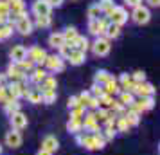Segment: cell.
<instances>
[{
  "instance_id": "obj_1",
  "label": "cell",
  "mask_w": 160,
  "mask_h": 155,
  "mask_svg": "<svg viewBox=\"0 0 160 155\" xmlns=\"http://www.w3.org/2000/svg\"><path fill=\"white\" fill-rule=\"evenodd\" d=\"M153 106H155V99H153V97H138V99H135V101L128 106V110L135 112L138 116H142V112L151 110Z\"/></svg>"
},
{
  "instance_id": "obj_2",
  "label": "cell",
  "mask_w": 160,
  "mask_h": 155,
  "mask_svg": "<svg viewBox=\"0 0 160 155\" xmlns=\"http://www.w3.org/2000/svg\"><path fill=\"white\" fill-rule=\"evenodd\" d=\"M128 11H126V8H122V6H115V8L110 11L108 15V22L110 23H115V25H124V23L128 22Z\"/></svg>"
},
{
  "instance_id": "obj_3",
  "label": "cell",
  "mask_w": 160,
  "mask_h": 155,
  "mask_svg": "<svg viewBox=\"0 0 160 155\" xmlns=\"http://www.w3.org/2000/svg\"><path fill=\"white\" fill-rule=\"evenodd\" d=\"M131 20L137 23V25H144V23H148L149 20H151V13H149V9L146 8V6H137V8H133V11H131Z\"/></svg>"
},
{
  "instance_id": "obj_4",
  "label": "cell",
  "mask_w": 160,
  "mask_h": 155,
  "mask_svg": "<svg viewBox=\"0 0 160 155\" xmlns=\"http://www.w3.org/2000/svg\"><path fill=\"white\" fill-rule=\"evenodd\" d=\"M90 49L95 56H106L112 49V45H110V40H106L104 36H97L94 44H90Z\"/></svg>"
},
{
  "instance_id": "obj_5",
  "label": "cell",
  "mask_w": 160,
  "mask_h": 155,
  "mask_svg": "<svg viewBox=\"0 0 160 155\" xmlns=\"http://www.w3.org/2000/svg\"><path fill=\"white\" fill-rule=\"evenodd\" d=\"M45 58H47V52L42 49V47H31L27 49V59H31L34 65H43L45 63Z\"/></svg>"
},
{
  "instance_id": "obj_6",
  "label": "cell",
  "mask_w": 160,
  "mask_h": 155,
  "mask_svg": "<svg viewBox=\"0 0 160 155\" xmlns=\"http://www.w3.org/2000/svg\"><path fill=\"white\" fill-rule=\"evenodd\" d=\"M108 25V18H99V20H88V31L94 36H102L104 29Z\"/></svg>"
},
{
  "instance_id": "obj_7",
  "label": "cell",
  "mask_w": 160,
  "mask_h": 155,
  "mask_svg": "<svg viewBox=\"0 0 160 155\" xmlns=\"http://www.w3.org/2000/svg\"><path fill=\"white\" fill-rule=\"evenodd\" d=\"M43 65L47 67V70H51V72H61V70L65 69V61L59 58V56H56V54H52V56L47 54Z\"/></svg>"
},
{
  "instance_id": "obj_8",
  "label": "cell",
  "mask_w": 160,
  "mask_h": 155,
  "mask_svg": "<svg viewBox=\"0 0 160 155\" xmlns=\"http://www.w3.org/2000/svg\"><path fill=\"white\" fill-rule=\"evenodd\" d=\"M6 76H8V80L11 83H15V81H25V78H27V74L23 72L20 67H18V63H13V61H11V65H9Z\"/></svg>"
},
{
  "instance_id": "obj_9",
  "label": "cell",
  "mask_w": 160,
  "mask_h": 155,
  "mask_svg": "<svg viewBox=\"0 0 160 155\" xmlns=\"http://www.w3.org/2000/svg\"><path fill=\"white\" fill-rule=\"evenodd\" d=\"M32 15L34 16H51V4L47 2V0H34L32 2Z\"/></svg>"
},
{
  "instance_id": "obj_10",
  "label": "cell",
  "mask_w": 160,
  "mask_h": 155,
  "mask_svg": "<svg viewBox=\"0 0 160 155\" xmlns=\"http://www.w3.org/2000/svg\"><path fill=\"white\" fill-rule=\"evenodd\" d=\"M8 90L9 94L13 96V99H20V97H25V94H27V85H25V81H15V83H9L8 85Z\"/></svg>"
},
{
  "instance_id": "obj_11",
  "label": "cell",
  "mask_w": 160,
  "mask_h": 155,
  "mask_svg": "<svg viewBox=\"0 0 160 155\" xmlns=\"http://www.w3.org/2000/svg\"><path fill=\"white\" fill-rule=\"evenodd\" d=\"M81 125H83V128L85 130H88V132H99V121H97V117H95L94 112H88V114H85L83 116V121H81Z\"/></svg>"
},
{
  "instance_id": "obj_12",
  "label": "cell",
  "mask_w": 160,
  "mask_h": 155,
  "mask_svg": "<svg viewBox=\"0 0 160 155\" xmlns=\"http://www.w3.org/2000/svg\"><path fill=\"white\" fill-rule=\"evenodd\" d=\"M153 94H155V87L148 81L137 83L135 90H133V96H138V97H153Z\"/></svg>"
},
{
  "instance_id": "obj_13",
  "label": "cell",
  "mask_w": 160,
  "mask_h": 155,
  "mask_svg": "<svg viewBox=\"0 0 160 155\" xmlns=\"http://www.w3.org/2000/svg\"><path fill=\"white\" fill-rule=\"evenodd\" d=\"M32 20H31L29 16H22L18 22L15 23V29L20 33V34H23V36H27V34H31L32 33Z\"/></svg>"
},
{
  "instance_id": "obj_14",
  "label": "cell",
  "mask_w": 160,
  "mask_h": 155,
  "mask_svg": "<svg viewBox=\"0 0 160 155\" xmlns=\"http://www.w3.org/2000/svg\"><path fill=\"white\" fill-rule=\"evenodd\" d=\"M22 133H20V130H11V132L6 133V144H8L9 148H18L22 146Z\"/></svg>"
},
{
  "instance_id": "obj_15",
  "label": "cell",
  "mask_w": 160,
  "mask_h": 155,
  "mask_svg": "<svg viewBox=\"0 0 160 155\" xmlns=\"http://www.w3.org/2000/svg\"><path fill=\"white\" fill-rule=\"evenodd\" d=\"M11 117V126L15 128V130H22V128H25L27 126V116L23 114V112H15V114H11L9 116Z\"/></svg>"
},
{
  "instance_id": "obj_16",
  "label": "cell",
  "mask_w": 160,
  "mask_h": 155,
  "mask_svg": "<svg viewBox=\"0 0 160 155\" xmlns=\"http://www.w3.org/2000/svg\"><path fill=\"white\" fill-rule=\"evenodd\" d=\"M9 56L13 59V63H20L22 59L27 58V49H25L23 45H15V47L11 49V52H9Z\"/></svg>"
},
{
  "instance_id": "obj_17",
  "label": "cell",
  "mask_w": 160,
  "mask_h": 155,
  "mask_svg": "<svg viewBox=\"0 0 160 155\" xmlns=\"http://www.w3.org/2000/svg\"><path fill=\"white\" fill-rule=\"evenodd\" d=\"M58 148H59V142L54 135H47L43 139V142H42V150H47V152H51V153H54Z\"/></svg>"
},
{
  "instance_id": "obj_18",
  "label": "cell",
  "mask_w": 160,
  "mask_h": 155,
  "mask_svg": "<svg viewBox=\"0 0 160 155\" xmlns=\"http://www.w3.org/2000/svg\"><path fill=\"white\" fill-rule=\"evenodd\" d=\"M8 4H9V13L11 15H22L25 11L23 0H8Z\"/></svg>"
},
{
  "instance_id": "obj_19",
  "label": "cell",
  "mask_w": 160,
  "mask_h": 155,
  "mask_svg": "<svg viewBox=\"0 0 160 155\" xmlns=\"http://www.w3.org/2000/svg\"><path fill=\"white\" fill-rule=\"evenodd\" d=\"M67 59H68L72 65H81V63H85V59H87V52H81V51H78V49H74Z\"/></svg>"
},
{
  "instance_id": "obj_20",
  "label": "cell",
  "mask_w": 160,
  "mask_h": 155,
  "mask_svg": "<svg viewBox=\"0 0 160 155\" xmlns=\"http://www.w3.org/2000/svg\"><path fill=\"white\" fill-rule=\"evenodd\" d=\"M119 34H121V27L115 25V23L108 22V25H106V29H104V34H102V36L106 38V40H113V38H119Z\"/></svg>"
},
{
  "instance_id": "obj_21",
  "label": "cell",
  "mask_w": 160,
  "mask_h": 155,
  "mask_svg": "<svg viewBox=\"0 0 160 155\" xmlns=\"http://www.w3.org/2000/svg\"><path fill=\"white\" fill-rule=\"evenodd\" d=\"M47 76H49V74L45 72L42 67H34V69H32V72H31V81L36 83V85H40V83L47 78Z\"/></svg>"
},
{
  "instance_id": "obj_22",
  "label": "cell",
  "mask_w": 160,
  "mask_h": 155,
  "mask_svg": "<svg viewBox=\"0 0 160 155\" xmlns=\"http://www.w3.org/2000/svg\"><path fill=\"white\" fill-rule=\"evenodd\" d=\"M102 89H104V94H108V96H112V97L121 92V87H119V83H117L115 78H112V80H110V81L102 87Z\"/></svg>"
},
{
  "instance_id": "obj_23",
  "label": "cell",
  "mask_w": 160,
  "mask_h": 155,
  "mask_svg": "<svg viewBox=\"0 0 160 155\" xmlns=\"http://www.w3.org/2000/svg\"><path fill=\"white\" fill-rule=\"evenodd\" d=\"M81 146H85L87 150H90V152L99 150V148H97V142H95L94 133H87V135H83V139H81Z\"/></svg>"
},
{
  "instance_id": "obj_24",
  "label": "cell",
  "mask_w": 160,
  "mask_h": 155,
  "mask_svg": "<svg viewBox=\"0 0 160 155\" xmlns=\"http://www.w3.org/2000/svg\"><path fill=\"white\" fill-rule=\"evenodd\" d=\"M74 47V49H78V51H81V52H87L88 49H90V42H88L85 36H78L76 40H74L72 44H70Z\"/></svg>"
},
{
  "instance_id": "obj_25",
  "label": "cell",
  "mask_w": 160,
  "mask_h": 155,
  "mask_svg": "<svg viewBox=\"0 0 160 155\" xmlns=\"http://www.w3.org/2000/svg\"><path fill=\"white\" fill-rule=\"evenodd\" d=\"M25 97L29 99L31 103H34V105H38V103H43V99H42V90L38 89H29L27 90V94H25Z\"/></svg>"
},
{
  "instance_id": "obj_26",
  "label": "cell",
  "mask_w": 160,
  "mask_h": 155,
  "mask_svg": "<svg viewBox=\"0 0 160 155\" xmlns=\"http://www.w3.org/2000/svg\"><path fill=\"white\" fill-rule=\"evenodd\" d=\"M63 44H65V38H63L61 33H52L51 36H49V45H51L52 49H59Z\"/></svg>"
},
{
  "instance_id": "obj_27",
  "label": "cell",
  "mask_w": 160,
  "mask_h": 155,
  "mask_svg": "<svg viewBox=\"0 0 160 155\" xmlns=\"http://www.w3.org/2000/svg\"><path fill=\"white\" fill-rule=\"evenodd\" d=\"M112 78H113V76H112V74H108L106 70H97V72H95V81L94 83H95V85H101V87H104V85H106Z\"/></svg>"
},
{
  "instance_id": "obj_28",
  "label": "cell",
  "mask_w": 160,
  "mask_h": 155,
  "mask_svg": "<svg viewBox=\"0 0 160 155\" xmlns=\"http://www.w3.org/2000/svg\"><path fill=\"white\" fill-rule=\"evenodd\" d=\"M38 89L42 90V92H43V90H56V78H52V76H47L43 81L38 85Z\"/></svg>"
},
{
  "instance_id": "obj_29",
  "label": "cell",
  "mask_w": 160,
  "mask_h": 155,
  "mask_svg": "<svg viewBox=\"0 0 160 155\" xmlns=\"http://www.w3.org/2000/svg\"><path fill=\"white\" fill-rule=\"evenodd\" d=\"M133 101H135V96H133L131 92H124V90H121V92H119V103L122 105V106H126V108H128Z\"/></svg>"
},
{
  "instance_id": "obj_30",
  "label": "cell",
  "mask_w": 160,
  "mask_h": 155,
  "mask_svg": "<svg viewBox=\"0 0 160 155\" xmlns=\"http://www.w3.org/2000/svg\"><path fill=\"white\" fill-rule=\"evenodd\" d=\"M61 34H63V38H65V44H68V45H70V44L74 42V40H76V38L79 36L76 27H67L65 33H61Z\"/></svg>"
},
{
  "instance_id": "obj_31",
  "label": "cell",
  "mask_w": 160,
  "mask_h": 155,
  "mask_svg": "<svg viewBox=\"0 0 160 155\" xmlns=\"http://www.w3.org/2000/svg\"><path fill=\"white\" fill-rule=\"evenodd\" d=\"M101 15H102V11L99 8V4H92L88 8V20H99V18H102Z\"/></svg>"
},
{
  "instance_id": "obj_32",
  "label": "cell",
  "mask_w": 160,
  "mask_h": 155,
  "mask_svg": "<svg viewBox=\"0 0 160 155\" xmlns=\"http://www.w3.org/2000/svg\"><path fill=\"white\" fill-rule=\"evenodd\" d=\"M128 130H130V125H128V121L124 119V116H119V117H115V132L126 133Z\"/></svg>"
},
{
  "instance_id": "obj_33",
  "label": "cell",
  "mask_w": 160,
  "mask_h": 155,
  "mask_svg": "<svg viewBox=\"0 0 160 155\" xmlns=\"http://www.w3.org/2000/svg\"><path fill=\"white\" fill-rule=\"evenodd\" d=\"M4 110H6V114H15V112L20 110V103H18V99H11V101H8V103H4Z\"/></svg>"
},
{
  "instance_id": "obj_34",
  "label": "cell",
  "mask_w": 160,
  "mask_h": 155,
  "mask_svg": "<svg viewBox=\"0 0 160 155\" xmlns=\"http://www.w3.org/2000/svg\"><path fill=\"white\" fill-rule=\"evenodd\" d=\"M124 119L128 121V125H130V126H137L138 123H140V116H138V114H135V112H131V110H126Z\"/></svg>"
},
{
  "instance_id": "obj_35",
  "label": "cell",
  "mask_w": 160,
  "mask_h": 155,
  "mask_svg": "<svg viewBox=\"0 0 160 155\" xmlns=\"http://www.w3.org/2000/svg\"><path fill=\"white\" fill-rule=\"evenodd\" d=\"M67 130L72 133H79L83 130V125H81V121L78 119H68V123H67Z\"/></svg>"
},
{
  "instance_id": "obj_36",
  "label": "cell",
  "mask_w": 160,
  "mask_h": 155,
  "mask_svg": "<svg viewBox=\"0 0 160 155\" xmlns=\"http://www.w3.org/2000/svg\"><path fill=\"white\" fill-rule=\"evenodd\" d=\"M97 4H99V8H101L102 15H106V16L110 15V11H112V9L115 8V4H113V0H99Z\"/></svg>"
},
{
  "instance_id": "obj_37",
  "label": "cell",
  "mask_w": 160,
  "mask_h": 155,
  "mask_svg": "<svg viewBox=\"0 0 160 155\" xmlns=\"http://www.w3.org/2000/svg\"><path fill=\"white\" fill-rule=\"evenodd\" d=\"M85 110H87V106H83V105L76 106V108H72V110H70V119H78V121H83Z\"/></svg>"
},
{
  "instance_id": "obj_38",
  "label": "cell",
  "mask_w": 160,
  "mask_h": 155,
  "mask_svg": "<svg viewBox=\"0 0 160 155\" xmlns=\"http://www.w3.org/2000/svg\"><path fill=\"white\" fill-rule=\"evenodd\" d=\"M52 23V18L51 16H36V25L40 29H47V27H51Z\"/></svg>"
},
{
  "instance_id": "obj_39",
  "label": "cell",
  "mask_w": 160,
  "mask_h": 155,
  "mask_svg": "<svg viewBox=\"0 0 160 155\" xmlns=\"http://www.w3.org/2000/svg\"><path fill=\"white\" fill-rule=\"evenodd\" d=\"M42 99H43V103L51 105L56 101V90H43L42 92Z\"/></svg>"
},
{
  "instance_id": "obj_40",
  "label": "cell",
  "mask_w": 160,
  "mask_h": 155,
  "mask_svg": "<svg viewBox=\"0 0 160 155\" xmlns=\"http://www.w3.org/2000/svg\"><path fill=\"white\" fill-rule=\"evenodd\" d=\"M58 51H59L58 56H59L61 59H65V58H68V56H70V52L74 51V47H72V45H68V44H63V45L58 49Z\"/></svg>"
},
{
  "instance_id": "obj_41",
  "label": "cell",
  "mask_w": 160,
  "mask_h": 155,
  "mask_svg": "<svg viewBox=\"0 0 160 155\" xmlns=\"http://www.w3.org/2000/svg\"><path fill=\"white\" fill-rule=\"evenodd\" d=\"M18 67H20V69H22V70H23L25 74H27V72H32V69H34L36 65H34V63H32L31 59L25 58V59H22V61L18 63Z\"/></svg>"
},
{
  "instance_id": "obj_42",
  "label": "cell",
  "mask_w": 160,
  "mask_h": 155,
  "mask_svg": "<svg viewBox=\"0 0 160 155\" xmlns=\"http://www.w3.org/2000/svg\"><path fill=\"white\" fill-rule=\"evenodd\" d=\"M0 31H2V38L6 40V38H9L11 34H13V23H4V25H0Z\"/></svg>"
},
{
  "instance_id": "obj_43",
  "label": "cell",
  "mask_w": 160,
  "mask_h": 155,
  "mask_svg": "<svg viewBox=\"0 0 160 155\" xmlns=\"http://www.w3.org/2000/svg\"><path fill=\"white\" fill-rule=\"evenodd\" d=\"M90 94H92V96L95 97V99H99V97L101 96H104V89H102L101 85H92V90H90Z\"/></svg>"
},
{
  "instance_id": "obj_44",
  "label": "cell",
  "mask_w": 160,
  "mask_h": 155,
  "mask_svg": "<svg viewBox=\"0 0 160 155\" xmlns=\"http://www.w3.org/2000/svg\"><path fill=\"white\" fill-rule=\"evenodd\" d=\"M102 133V132H101ZM102 137L106 141H112L113 137H115V128H112V126H106L104 128V133H102Z\"/></svg>"
},
{
  "instance_id": "obj_45",
  "label": "cell",
  "mask_w": 160,
  "mask_h": 155,
  "mask_svg": "<svg viewBox=\"0 0 160 155\" xmlns=\"http://www.w3.org/2000/svg\"><path fill=\"white\" fill-rule=\"evenodd\" d=\"M131 80L135 83H142V81H146V74L142 72V70H137V72L131 74Z\"/></svg>"
},
{
  "instance_id": "obj_46",
  "label": "cell",
  "mask_w": 160,
  "mask_h": 155,
  "mask_svg": "<svg viewBox=\"0 0 160 155\" xmlns=\"http://www.w3.org/2000/svg\"><path fill=\"white\" fill-rule=\"evenodd\" d=\"M94 137H95V142H97V148H99V150H101V148H104V144H106V139L102 137V133H101V132H95Z\"/></svg>"
},
{
  "instance_id": "obj_47",
  "label": "cell",
  "mask_w": 160,
  "mask_h": 155,
  "mask_svg": "<svg viewBox=\"0 0 160 155\" xmlns=\"http://www.w3.org/2000/svg\"><path fill=\"white\" fill-rule=\"evenodd\" d=\"M112 103H113V97L108 96V94H104V96L99 97V105H104V106H112Z\"/></svg>"
},
{
  "instance_id": "obj_48",
  "label": "cell",
  "mask_w": 160,
  "mask_h": 155,
  "mask_svg": "<svg viewBox=\"0 0 160 155\" xmlns=\"http://www.w3.org/2000/svg\"><path fill=\"white\" fill-rule=\"evenodd\" d=\"M0 15L9 16V4H8V0H0Z\"/></svg>"
},
{
  "instance_id": "obj_49",
  "label": "cell",
  "mask_w": 160,
  "mask_h": 155,
  "mask_svg": "<svg viewBox=\"0 0 160 155\" xmlns=\"http://www.w3.org/2000/svg\"><path fill=\"white\" fill-rule=\"evenodd\" d=\"M79 105H83V103L79 101V97H78V96H72L70 99H68V108H70V110L76 108V106H79ZM83 106H85V105H83Z\"/></svg>"
},
{
  "instance_id": "obj_50",
  "label": "cell",
  "mask_w": 160,
  "mask_h": 155,
  "mask_svg": "<svg viewBox=\"0 0 160 155\" xmlns=\"http://www.w3.org/2000/svg\"><path fill=\"white\" fill-rule=\"evenodd\" d=\"M126 2V6H130V8H137L142 4V0H124Z\"/></svg>"
},
{
  "instance_id": "obj_51",
  "label": "cell",
  "mask_w": 160,
  "mask_h": 155,
  "mask_svg": "<svg viewBox=\"0 0 160 155\" xmlns=\"http://www.w3.org/2000/svg\"><path fill=\"white\" fill-rule=\"evenodd\" d=\"M47 2L51 4V8H59V6H61L65 0H47Z\"/></svg>"
},
{
  "instance_id": "obj_52",
  "label": "cell",
  "mask_w": 160,
  "mask_h": 155,
  "mask_svg": "<svg viewBox=\"0 0 160 155\" xmlns=\"http://www.w3.org/2000/svg\"><path fill=\"white\" fill-rule=\"evenodd\" d=\"M148 4H149L151 8H158V6H160V0H148Z\"/></svg>"
},
{
  "instance_id": "obj_53",
  "label": "cell",
  "mask_w": 160,
  "mask_h": 155,
  "mask_svg": "<svg viewBox=\"0 0 160 155\" xmlns=\"http://www.w3.org/2000/svg\"><path fill=\"white\" fill-rule=\"evenodd\" d=\"M4 23H8V16L0 15V25H4Z\"/></svg>"
},
{
  "instance_id": "obj_54",
  "label": "cell",
  "mask_w": 160,
  "mask_h": 155,
  "mask_svg": "<svg viewBox=\"0 0 160 155\" xmlns=\"http://www.w3.org/2000/svg\"><path fill=\"white\" fill-rule=\"evenodd\" d=\"M36 155H52L51 152H47V150H42V148H40V152H38Z\"/></svg>"
},
{
  "instance_id": "obj_55",
  "label": "cell",
  "mask_w": 160,
  "mask_h": 155,
  "mask_svg": "<svg viewBox=\"0 0 160 155\" xmlns=\"http://www.w3.org/2000/svg\"><path fill=\"white\" fill-rule=\"evenodd\" d=\"M2 40H4V38H2V31H0V42H2Z\"/></svg>"
},
{
  "instance_id": "obj_56",
  "label": "cell",
  "mask_w": 160,
  "mask_h": 155,
  "mask_svg": "<svg viewBox=\"0 0 160 155\" xmlns=\"http://www.w3.org/2000/svg\"><path fill=\"white\" fill-rule=\"evenodd\" d=\"M0 155H2V144H0Z\"/></svg>"
}]
</instances>
